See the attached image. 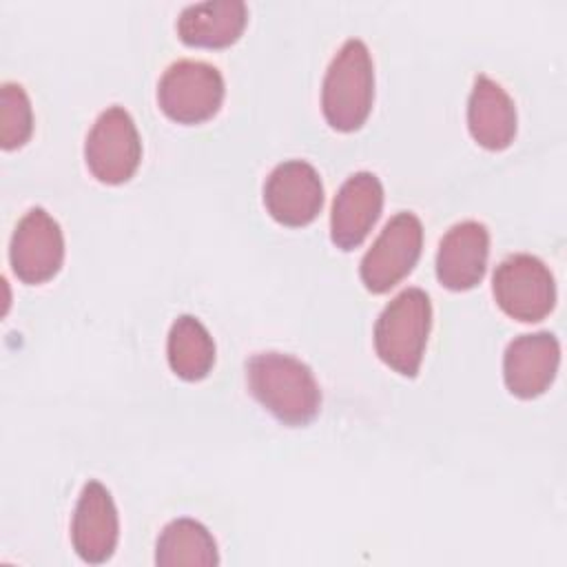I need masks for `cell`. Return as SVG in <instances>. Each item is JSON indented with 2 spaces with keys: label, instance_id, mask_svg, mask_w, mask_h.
<instances>
[{
  "label": "cell",
  "instance_id": "1",
  "mask_svg": "<svg viewBox=\"0 0 567 567\" xmlns=\"http://www.w3.org/2000/svg\"><path fill=\"white\" fill-rule=\"evenodd\" d=\"M246 381L252 396L286 425H306L319 412V383L312 370L292 354H252L246 361Z\"/></svg>",
  "mask_w": 567,
  "mask_h": 567
},
{
  "label": "cell",
  "instance_id": "2",
  "mask_svg": "<svg viewBox=\"0 0 567 567\" xmlns=\"http://www.w3.org/2000/svg\"><path fill=\"white\" fill-rule=\"evenodd\" d=\"M372 100L374 66L370 51L359 38H350L328 64L321 86L323 117L337 131H357L368 120Z\"/></svg>",
  "mask_w": 567,
  "mask_h": 567
},
{
  "label": "cell",
  "instance_id": "3",
  "mask_svg": "<svg viewBox=\"0 0 567 567\" xmlns=\"http://www.w3.org/2000/svg\"><path fill=\"white\" fill-rule=\"evenodd\" d=\"M432 326V303L425 290H401L374 323V350L379 359L403 377L421 368L423 350Z\"/></svg>",
  "mask_w": 567,
  "mask_h": 567
},
{
  "label": "cell",
  "instance_id": "4",
  "mask_svg": "<svg viewBox=\"0 0 567 567\" xmlns=\"http://www.w3.org/2000/svg\"><path fill=\"white\" fill-rule=\"evenodd\" d=\"M492 292L505 315L525 323L545 319L556 303L554 275L527 252L509 255L496 266Z\"/></svg>",
  "mask_w": 567,
  "mask_h": 567
},
{
  "label": "cell",
  "instance_id": "5",
  "mask_svg": "<svg viewBox=\"0 0 567 567\" xmlns=\"http://www.w3.org/2000/svg\"><path fill=\"white\" fill-rule=\"evenodd\" d=\"M224 100V78L202 60L173 62L157 84L159 109L179 124H199L213 117Z\"/></svg>",
  "mask_w": 567,
  "mask_h": 567
},
{
  "label": "cell",
  "instance_id": "6",
  "mask_svg": "<svg viewBox=\"0 0 567 567\" xmlns=\"http://www.w3.org/2000/svg\"><path fill=\"white\" fill-rule=\"evenodd\" d=\"M84 159L102 184H122L133 177L142 159V142L126 109L109 106L97 115L84 142Z\"/></svg>",
  "mask_w": 567,
  "mask_h": 567
},
{
  "label": "cell",
  "instance_id": "7",
  "mask_svg": "<svg viewBox=\"0 0 567 567\" xmlns=\"http://www.w3.org/2000/svg\"><path fill=\"white\" fill-rule=\"evenodd\" d=\"M423 246V226L421 219L410 213H396L365 250L359 275L363 286L374 292H388L396 286L416 264Z\"/></svg>",
  "mask_w": 567,
  "mask_h": 567
},
{
  "label": "cell",
  "instance_id": "8",
  "mask_svg": "<svg viewBox=\"0 0 567 567\" xmlns=\"http://www.w3.org/2000/svg\"><path fill=\"white\" fill-rule=\"evenodd\" d=\"M64 237L60 224L40 206L31 208L16 226L9 246V261L24 284H44L62 266Z\"/></svg>",
  "mask_w": 567,
  "mask_h": 567
},
{
  "label": "cell",
  "instance_id": "9",
  "mask_svg": "<svg viewBox=\"0 0 567 567\" xmlns=\"http://www.w3.org/2000/svg\"><path fill=\"white\" fill-rule=\"evenodd\" d=\"M264 204L270 217L284 226L310 224L323 204V186L319 173L303 159H288L277 164L266 177Z\"/></svg>",
  "mask_w": 567,
  "mask_h": 567
},
{
  "label": "cell",
  "instance_id": "10",
  "mask_svg": "<svg viewBox=\"0 0 567 567\" xmlns=\"http://www.w3.org/2000/svg\"><path fill=\"white\" fill-rule=\"evenodd\" d=\"M383 208L381 179L370 171L350 175L334 195L330 210V239L341 250L357 248Z\"/></svg>",
  "mask_w": 567,
  "mask_h": 567
},
{
  "label": "cell",
  "instance_id": "11",
  "mask_svg": "<svg viewBox=\"0 0 567 567\" xmlns=\"http://www.w3.org/2000/svg\"><path fill=\"white\" fill-rule=\"evenodd\" d=\"M120 534L117 509L111 492L100 481H89L78 498L71 520V543L75 554L91 565L109 560Z\"/></svg>",
  "mask_w": 567,
  "mask_h": 567
},
{
  "label": "cell",
  "instance_id": "12",
  "mask_svg": "<svg viewBox=\"0 0 567 567\" xmlns=\"http://www.w3.org/2000/svg\"><path fill=\"white\" fill-rule=\"evenodd\" d=\"M560 363V343L551 332L520 334L512 339L503 354V379L507 390L520 399L543 394Z\"/></svg>",
  "mask_w": 567,
  "mask_h": 567
},
{
  "label": "cell",
  "instance_id": "13",
  "mask_svg": "<svg viewBox=\"0 0 567 567\" xmlns=\"http://www.w3.org/2000/svg\"><path fill=\"white\" fill-rule=\"evenodd\" d=\"M487 255V226L476 219L458 221L439 241L436 279L450 290H470L483 279Z\"/></svg>",
  "mask_w": 567,
  "mask_h": 567
},
{
  "label": "cell",
  "instance_id": "14",
  "mask_svg": "<svg viewBox=\"0 0 567 567\" xmlns=\"http://www.w3.org/2000/svg\"><path fill=\"white\" fill-rule=\"evenodd\" d=\"M472 137L489 151H503L516 135V106L507 91L487 75H476L467 100Z\"/></svg>",
  "mask_w": 567,
  "mask_h": 567
},
{
  "label": "cell",
  "instance_id": "15",
  "mask_svg": "<svg viewBox=\"0 0 567 567\" xmlns=\"http://www.w3.org/2000/svg\"><path fill=\"white\" fill-rule=\"evenodd\" d=\"M248 22V9L241 0H206L182 9L177 33L182 42L204 49L233 44Z\"/></svg>",
  "mask_w": 567,
  "mask_h": 567
},
{
  "label": "cell",
  "instance_id": "16",
  "mask_svg": "<svg viewBox=\"0 0 567 567\" xmlns=\"http://www.w3.org/2000/svg\"><path fill=\"white\" fill-rule=\"evenodd\" d=\"M166 357L171 370L186 379L199 381L204 379L215 363V343L206 326L193 315H179L166 341Z\"/></svg>",
  "mask_w": 567,
  "mask_h": 567
},
{
  "label": "cell",
  "instance_id": "17",
  "mask_svg": "<svg viewBox=\"0 0 567 567\" xmlns=\"http://www.w3.org/2000/svg\"><path fill=\"white\" fill-rule=\"evenodd\" d=\"M155 563L162 567L217 565V543L202 523L193 518H175L157 538Z\"/></svg>",
  "mask_w": 567,
  "mask_h": 567
},
{
  "label": "cell",
  "instance_id": "18",
  "mask_svg": "<svg viewBox=\"0 0 567 567\" xmlns=\"http://www.w3.org/2000/svg\"><path fill=\"white\" fill-rule=\"evenodd\" d=\"M33 131V111L27 91L16 82L0 89V146L4 151L22 146Z\"/></svg>",
  "mask_w": 567,
  "mask_h": 567
}]
</instances>
